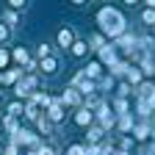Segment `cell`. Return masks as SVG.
<instances>
[{"mask_svg": "<svg viewBox=\"0 0 155 155\" xmlns=\"http://www.w3.org/2000/svg\"><path fill=\"white\" fill-rule=\"evenodd\" d=\"M72 3H83V0H72Z\"/></svg>", "mask_w": 155, "mask_h": 155, "instance_id": "484cf974", "label": "cell"}, {"mask_svg": "<svg viewBox=\"0 0 155 155\" xmlns=\"http://www.w3.org/2000/svg\"><path fill=\"white\" fill-rule=\"evenodd\" d=\"M119 127H122V130H130V127H133V119H130L127 114H122V119H119Z\"/></svg>", "mask_w": 155, "mask_h": 155, "instance_id": "9a60e30c", "label": "cell"}, {"mask_svg": "<svg viewBox=\"0 0 155 155\" xmlns=\"http://www.w3.org/2000/svg\"><path fill=\"white\" fill-rule=\"evenodd\" d=\"M19 114H22V105H19V103H11V105H8V116H14V119H17Z\"/></svg>", "mask_w": 155, "mask_h": 155, "instance_id": "4fadbf2b", "label": "cell"}, {"mask_svg": "<svg viewBox=\"0 0 155 155\" xmlns=\"http://www.w3.org/2000/svg\"><path fill=\"white\" fill-rule=\"evenodd\" d=\"M97 19H100V25L108 36H122L125 33V19L119 11H114V8H103L100 14H97Z\"/></svg>", "mask_w": 155, "mask_h": 155, "instance_id": "6da1fadb", "label": "cell"}, {"mask_svg": "<svg viewBox=\"0 0 155 155\" xmlns=\"http://www.w3.org/2000/svg\"><path fill=\"white\" fill-rule=\"evenodd\" d=\"M127 78H130V83H139L141 81V72L139 69H127Z\"/></svg>", "mask_w": 155, "mask_h": 155, "instance_id": "2e32d148", "label": "cell"}, {"mask_svg": "<svg viewBox=\"0 0 155 155\" xmlns=\"http://www.w3.org/2000/svg\"><path fill=\"white\" fill-rule=\"evenodd\" d=\"M0 155H3V150H0Z\"/></svg>", "mask_w": 155, "mask_h": 155, "instance_id": "83f0119b", "label": "cell"}, {"mask_svg": "<svg viewBox=\"0 0 155 155\" xmlns=\"http://www.w3.org/2000/svg\"><path fill=\"white\" fill-rule=\"evenodd\" d=\"M6 61H8V55H6L3 50H0V67H6Z\"/></svg>", "mask_w": 155, "mask_h": 155, "instance_id": "603a6c76", "label": "cell"}, {"mask_svg": "<svg viewBox=\"0 0 155 155\" xmlns=\"http://www.w3.org/2000/svg\"><path fill=\"white\" fill-rule=\"evenodd\" d=\"M86 50H89V47H86V42H75V45H72V53H75V55H83Z\"/></svg>", "mask_w": 155, "mask_h": 155, "instance_id": "8fae6325", "label": "cell"}, {"mask_svg": "<svg viewBox=\"0 0 155 155\" xmlns=\"http://www.w3.org/2000/svg\"><path fill=\"white\" fill-rule=\"evenodd\" d=\"M100 136H103V127H94V130H89V141H100Z\"/></svg>", "mask_w": 155, "mask_h": 155, "instance_id": "e0dca14e", "label": "cell"}, {"mask_svg": "<svg viewBox=\"0 0 155 155\" xmlns=\"http://www.w3.org/2000/svg\"><path fill=\"white\" fill-rule=\"evenodd\" d=\"M3 39H8V28H3V25H0V42H3Z\"/></svg>", "mask_w": 155, "mask_h": 155, "instance_id": "7402d4cb", "label": "cell"}, {"mask_svg": "<svg viewBox=\"0 0 155 155\" xmlns=\"http://www.w3.org/2000/svg\"><path fill=\"white\" fill-rule=\"evenodd\" d=\"M58 45H61V47H69V45H72V31H69V28L58 31Z\"/></svg>", "mask_w": 155, "mask_h": 155, "instance_id": "8992f818", "label": "cell"}, {"mask_svg": "<svg viewBox=\"0 0 155 155\" xmlns=\"http://www.w3.org/2000/svg\"><path fill=\"white\" fill-rule=\"evenodd\" d=\"M47 116L53 122H61L64 119V108H61V103H50V111H47Z\"/></svg>", "mask_w": 155, "mask_h": 155, "instance_id": "277c9868", "label": "cell"}, {"mask_svg": "<svg viewBox=\"0 0 155 155\" xmlns=\"http://www.w3.org/2000/svg\"><path fill=\"white\" fill-rule=\"evenodd\" d=\"M61 103H69V105H75V103H81V94H78V89H69L64 97H61Z\"/></svg>", "mask_w": 155, "mask_h": 155, "instance_id": "ba28073f", "label": "cell"}, {"mask_svg": "<svg viewBox=\"0 0 155 155\" xmlns=\"http://www.w3.org/2000/svg\"><path fill=\"white\" fill-rule=\"evenodd\" d=\"M141 19H144V22H147V25H155V8H147Z\"/></svg>", "mask_w": 155, "mask_h": 155, "instance_id": "5bb4252c", "label": "cell"}, {"mask_svg": "<svg viewBox=\"0 0 155 155\" xmlns=\"http://www.w3.org/2000/svg\"><path fill=\"white\" fill-rule=\"evenodd\" d=\"M100 61H105V64H116V55H114V47H108V45H103L100 47Z\"/></svg>", "mask_w": 155, "mask_h": 155, "instance_id": "3957f363", "label": "cell"}, {"mask_svg": "<svg viewBox=\"0 0 155 155\" xmlns=\"http://www.w3.org/2000/svg\"><path fill=\"white\" fill-rule=\"evenodd\" d=\"M14 61H19V64H28V53H25L22 47H17V50H14Z\"/></svg>", "mask_w": 155, "mask_h": 155, "instance_id": "30bf717a", "label": "cell"}, {"mask_svg": "<svg viewBox=\"0 0 155 155\" xmlns=\"http://www.w3.org/2000/svg\"><path fill=\"white\" fill-rule=\"evenodd\" d=\"M33 86H36V78H25V81H19V83H17L14 91H17V97H28Z\"/></svg>", "mask_w": 155, "mask_h": 155, "instance_id": "7a4b0ae2", "label": "cell"}, {"mask_svg": "<svg viewBox=\"0 0 155 155\" xmlns=\"http://www.w3.org/2000/svg\"><path fill=\"white\" fill-rule=\"evenodd\" d=\"M39 155H55V152H53L50 147H39Z\"/></svg>", "mask_w": 155, "mask_h": 155, "instance_id": "ffe728a7", "label": "cell"}, {"mask_svg": "<svg viewBox=\"0 0 155 155\" xmlns=\"http://www.w3.org/2000/svg\"><path fill=\"white\" fill-rule=\"evenodd\" d=\"M147 6H150V8H155V0H147Z\"/></svg>", "mask_w": 155, "mask_h": 155, "instance_id": "cb8c5ba5", "label": "cell"}, {"mask_svg": "<svg viewBox=\"0 0 155 155\" xmlns=\"http://www.w3.org/2000/svg\"><path fill=\"white\" fill-rule=\"evenodd\" d=\"M100 69H103L100 64H97V61H91V64L86 67V72H83V75L89 78V81H94V78H100Z\"/></svg>", "mask_w": 155, "mask_h": 155, "instance_id": "52a82bcc", "label": "cell"}, {"mask_svg": "<svg viewBox=\"0 0 155 155\" xmlns=\"http://www.w3.org/2000/svg\"><path fill=\"white\" fill-rule=\"evenodd\" d=\"M147 133H150L147 125H139V127H136V136H139V139H147Z\"/></svg>", "mask_w": 155, "mask_h": 155, "instance_id": "ac0fdd59", "label": "cell"}, {"mask_svg": "<svg viewBox=\"0 0 155 155\" xmlns=\"http://www.w3.org/2000/svg\"><path fill=\"white\" fill-rule=\"evenodd\" d=\"M8 3H11L14 8H22V6H25V0H8Z\"/></svg>", "mask_w": 155, "mask_h": 155, "instance_id": "44dd1931", "label": "cell"}, {"mask_svg": "<svg viewBox=\"0 0 155 155\" xmlns=\"http://www.w3.org/2000/svg\"><path fill=\"white\" fill-rule=\"evenodd\" d=\"M42 69H45L47 75H53V72L58 69V61H55V58H45V61H42Z\"/></svg>", "mask_w": 155, "mask_h": 155, "instance_id": "9c48e42d", "label": "cell"}, {"mask_svg": "<svg viewBox=\"0 0 155 155\" xmlns=\"http://www.w3.org/2000/svg\"><path fill=\"white\" fill-rule=\"evenodd\" d=\"M0 83H3V75H0Z\"/></svg>", "mask_w": 155, "mask_h": 155, "instance_id": "4316f807", "label": "cell"}, {"mask_svg": "<svg viewBox=\"0 0 155 155\" xmlns=\"http://www.w3.org/2000/svg\"><path fill=\"white\" fill-rule=\"evenodd\" d=\"M17 78H19V69H8V72L3 75V81H6V83H14Z\"/></svg>", "mask_w": 155, "mask_h": 155, "instance_id": "7c38bea8", "label": "cell"}, {"mask_svg": "<svg viewBox=\"0 0 155 155\" xmlns=\"http://www.w3.org/2000/svg\"><path fill=\"white\" fill-rule=\"evenodd\" d=\"M75 122L81 125V127L89 125V122H91V111H89V108H81V111H78V116H75Z\"/></svg>", "mask_w": 155, "mask_h": 155, "instance_id": "5b68a950", "label": "cell"}, {"mask_svg": "<svg viewBox=\"0 0 155 155\" xmlns=\"http://www.w3.org/2000/svg\"><path fill=\"white\" fill-rule=\"evenodd\" d=\"M69 155H86V147H81V144H75V147H69Z\"/></svg>", "mask_w": 155, "mask_h": 155, "instance_id": "d6986e66", "label": "cell"}, {"mask_svg": "<svg viewBox=\"0 0 155 155\" xmlns=\"http://www.w3.org/2000/svg\"><path fill=\"white\" fill-rule=\"evenodd\" d=\"M125 3H130V6H133V3H136V0H125Z\"/></svg>", "mask_w": 155, "mask_h": 155, "instance_id": "d4e9b609", "label": "cell"}]
</instances>
